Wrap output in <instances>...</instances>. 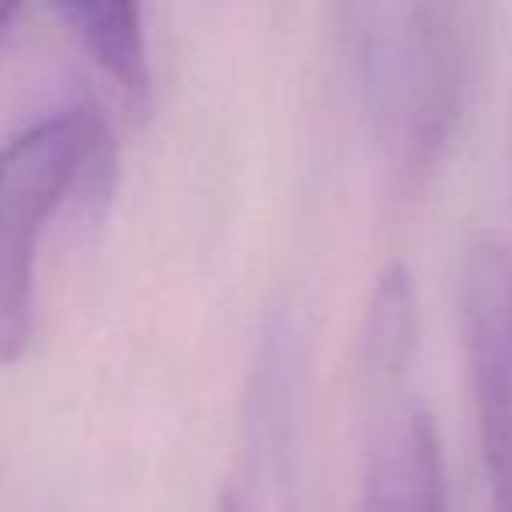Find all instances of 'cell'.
<instances>
[{
	"label": "cell",
	"instance_id": "2",
	"mask_svg": "<svg viewBox=\"0 0 512 512\" xmlns=\"http://www.w3.org/2000/svg\"><path fill=\"white\" fill-rule=\"evenodd\" d=\"M116 183V141L99 109L71 106L0 148V362H18L36 330V260L50 218L95 211Z\"/></svg>",
	"mask_w": 512,
	"mask_h": 512
},
{
	"label": "cell",
	"instance_id": "6",
	"mask_svg": "<svg viewBox=\"0 0 512 512\" xmlns=\"http://www.w3.org/2000/svg\"><path fill=\"white\" fill-rule=\"evenodd\" d=\"M15 15H18L15 4H0V43H4V36H8L11 22H15Z\"/></svg>",
	"mask_w": 512,
	"mask_h": 512
},
{
	"label": "cell",
	"instance_id": "3",
	"mask_svg": "<svg viewBox=\"0 0 512 512\" xmlns=\"http://www.w3.org/2000/svg\"><path fill=\"white\" fill-rule=\"evenodd\" d=\"M460 316L491 512H512V249L491 232L463 246Z\"/></svg>",
	"mask_w": 512,
	"mask_h": 512
},
{
	"label": "cell",
	"instance_id": "5",
	"mask_svg": "<svg viewBox=\"0 0 512 512\" xmlns=\"http://www.w3.org/2000/svg\"><path fill=\"white\" fill-rule=\"evenodd\" d=\"M57 15L71 25L88 57L127 92V99L144 106L151 95V67L141 8L130 0H67L57 4Z\"/></svg>",
	"mask_w": 512,
	"mask_h": 512
},
{
	"label": "cell",
	"instance_id": "7",
	"mask_svg": "<svg viewBox=\"0 0 512 512\" xmlns=\"http://www.w3.org/2000/svg\"><path fill=\"white\" fill-rule=\"evenodd\" d=\"M221 512H239V509H235L232 498H225V502H221Z\"/></svg>",
	"mask_w": 512,
	"mask_h": 512
},
{
	"label": "cell",
	"instance_id": "4",
	"mask_svg": "<svg viewBox=\"0 0 512 512\" xmlns=\"http://www.w3.org/2000/svg\"><path fill=\"white\" fill-rule=\"evenodd\" d=\"M362 512H453L439 432L421 407L379 414L365 456Z\"/></svg>",
	"mask_w": 512,
	"mask_h": 512
},
{
	"label": "cell",
	"instance_id": "1",
	"mask_svg": "<svg viewBox=\"0 0 512 512\" xmlns=\"http://www.w3.org/2000/svg\"><path fill=\"white\" fill-rule=\"evenodd\" d=\"M474 4H355L344 11L358 92L386 176L414 193L453 148L481 46Z\"/></svg>",
	"mask_w": 512,
	"mask_h": 512
}]
</instances>
